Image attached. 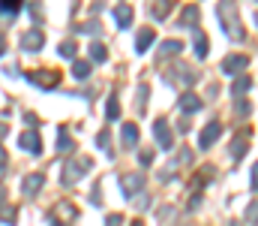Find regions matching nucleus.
<instances>
[{
	"mask_svg": "<svg viewBox=\"0 0 258 226\" xmlns=\"http://www.w3.org/2000/svg\"><path fill=\"white\" fill-rule=\"evenodd\" d=\"M120 223H123L120 214H108V220H105V226H120Z\"/></svg>",
	"mask_w": 258,
	"mask_h": 226,
	"instance_id": "nucleus-34",
	"label": "nucleus"
},
{
	"mask_svg": "<svg viewBox=\"0 0 258 226\" xmlns=\"http://www.w3.org/2000/svg\"><path fill=\"white\" fill-rule=\"evenodd\" d=\"M153 42H156V30H153V27H144V30H138V36H135V52L144 55Z\"/></svg>",
	"mask_w": 258,
	"mask_h": 226,
	"instance_id": "nucleus-10",
	"label": "nucleus"
},
{
	"mask_svg": "<svg viewBox=\"0 0 258 226\" xmlns=\"http://www.w3.org/2000/svg\"><path fill=\"white\" fill-rule=\"evenodd\" d=\"M198 18H201V12H198V6L195 3H189L183 12H180V21H177V27H198Z\"/></svg>",
	"mask_w": 258,
	"mask_h": 226,
	"instance_id": "nucleus-13",
	"label": "nucleus"
},
{
	"mask_svg": "<svg viewBox=\"0 0 258 226\" xmlns=\"http://www.w3.org/2000/svg\"><path fill=\"white\" fill-rule=\"evenodd\" d=\"M246 145H249V136H246V133H237V136H234V142H231V157H234V160H240V157H243V151H246Z\"/></svg>",
	"mask_w": 258,
	"mask_h": 226,
	"instance_id": "nucleus-19",
	"label": "nucleus"
},
{
	"mask_svg": "<svg viewBox=\"0 0 258 226\" xmlns=\"http://www.w3.org/2000/svg\"><path fill=\"white\" fill-rule=\"evenodd\" d=\"M234 226H237V223H234Z\"/></svg>",
	"mask_w": 258,
	"mask_h": 226,
	"instance_id": "nucleus-42",
	"label": "nucleus"
},
{
	"mask_svg": "<svg viewBox=\"0 0 258 226\" xmlns=\"http://www.w3.org/2000/svg\"><path fill=\"white\" fill-rule=\"evenodd\" d=\"M96 145H99V148L105 151L108 157H114V151H111V133H108V130H102V133L96 136Z\"/></svg>",
	"mask_w": 258,
	"mask_h": 226,
	"instance_id": "nucleus-26",
	"label": "nucleus"
},
{
	"mask_svg": "<svg viewBox=\"0 0 258 226\" xmlns=\"http://www.w3.org/2000/svg\"><path fill=\"white\" fill-rule=\"evenodd\" d=\"M153 136H156V142H159V148L171 151V145H174V139H171V130H168V121H162V118H156V121H153Z\"/></svg>",
	"mask_w": 258,
	"mask_h": 226,
	"instance_id": "nucleus-7",
	"label": "nucleus"
},
{
	"mask_svg": "<svg viewBox=\"0 0 258 226\" xmlns=\"http://www.w3.org/2000/svg\"><path fill=\"white\" fill-rule=\"evenodd\" d=\"M177 106H180V112H183V115H192V112H198V109H201V100H198V94L186 91V94L177 100Z\"/></svg>",
	"mask_w": 258,
	"mask_h": 226,
	"instance_id": "nucleus-14",
	"label": "nucleus"
},
{
	"mask_svg": "<svg viewBox=\"0 0 258 226\" xmlns=\"http://www.w3.org/2000/svg\"><path fill=\"white\" fill-rule=\"evenodd\" d=\"M0 166H6V148H0Z\"/></svg>",
	"mask_w": 258,
	"mask_h": 226,
	"instance_id": "nucleus-37",
	"label": "nucleus"
},
{
	"mask_svg": "<svg viewBox=\"0 0 258 226\" xmlns=\"http://www.w3.org/2000/svg\"><path fill=\"white\" fill-rule=\"evenodd\" d=\"M18 145L27 151V154H33V157H39V154H42V139H39V133H36V130L21 133V136H18Z\"/></svg>",
	"mask_w": 258,
	"mask_h": 226,
	"instance_id": "nucleus-6",
	"label": "nucleus"
},
{
	"mask_svg": "<svg viewBox=\"0 0 258 226\" xmlns=\"http://www.w3.org/2000/svg\"><path fill=\"white\" fill-rule=\"evenodd\" d=\"M75 30H78V33H96V30H99V24H96V21H84V24H78Z\"/></svg>",
	"mask_w": 258,
	"mask_h": 226,
	"instance_id": "nucleus-29",
	"label": "nucleus"
},
{
	"mask_svg": "<svg viewBox=\"0 0 258 226\" xmlns=\"http://www.w3.org/2000/svg\"><path fill=\"white\" fill-rule=\"evenodd\" d=\"M216 15H219V21H222V27H225L228 39L240 42V39L246 36V33L240 30V18H237V6H234V3H219V6H216Z\"/></svg>",
	"mask_w": 258,
	"mask_h": 226,
	"instance_id": "nucleus-1",
	"label": "nucleus"
},
{
	"mask_svg": "<svg viewBox=\"0 0 258 226\" xmlns=\"http://www.w3.org/2000/svg\"><path fill=\"white\" fill-rule=\"evenodd\" d=\"M3 52H6V36L0 33V58H3Z\"/></svg>",
	"mask_w": 258,
	"mask_h": 226,
	"instance_id": "nucleus-36",
	"label": "nucleus"
},
{
	"mask_svg": "<svg viewBox=\"0 0 258 226\" xmlns=\"http://www.w3.org/2000/svg\"><path fill=\"white\" fill-rule=\"evenodd\" d=\"M138 163H141V166H150V163H153V151H141V154H138Z\"/></svg>",
	"mask_w": 258,
	"mask_h": 226,
	"instance_id": "nucleus-32",
	"label": "nucleus"
},
{
	"mask_svg": "<svg viewBox=\"0 0 258 226\" xmlns=\"http://www.w3.org/2000/svg\"><path fill=\"white\" fill-rule=\"evenodd\" d=\"M249 91H252V75H237L234 84H231V94H234V97H243V94H249Z\"/></svg>",
	"mask_w": 258,
	"mask_h": 226,
	"instance_id": "nucleus-16",
	"label": "nucleus"
},
{
	"mask_svg": "<svg viewBox=\"0 0 258 226\" xmlns=\"http://www.w3.org/2000/svg\"><path fill=\"white\" fill-rule=\"evenodd\" d=\"M87 52H90V58H93L96 64H105V61H108V49H105L102 42H93V46H90Z\"/></svg>",
	"mask_w": 258,
	"mask_h": 226,
	"instance_id": "nucleus-21",
	"label": "nucleus"
},
{
	"mask_svg": "<svg viewBox=\"0 0 258 226\" xmlns=\"http://www.w3.org/2000/svg\"><path fill=\"white\" fill-rule=\"evenodd\" d=\"M42 184H45V175H42V172H33V175L24 178L21 190H24V196H36V193L42 190Z\"/></svg>",
	"mask_w": 258,
	"mask_h": 226,
	"instance_id": "nucleus-11",
	"label": "nucleus"
},
{
	"mask_svg": "<svg viewBox=\"0 0 258 226\" xmlns=\"http://www.w3.org/2000/svg\"><path fill=\"white\" fill-rule=\"evenodd\" d=\"M180 52H183V42H180V39H165V42L159 46L156 58H159V61H165V58H177Z\"/></svg>",
	"mask_w": 258,
	"mask_h": 226,
	"instance_id": "nucleus-12",
	"label": "nucleus"
},
{
	"mask_svg": "<svg viewBox=\"0 0 258 226\" xmlns=\"http://www.w3.org/2000/svg\"><path fill=\"white\" fill-rule=\"evenodd\" d=\"M6 130H9V127H6V124H0V139L6 136Z\"/></svg>",
	"mask_w": 258,
	"mask_h": 226,
	"instance_id": "nucleus-38",
	"label": "nucleus"
},
{
	"mask_svg": "<svg viewBox=\"0 0 258 226\" xmlns=\"http://www.w3.org/2000/svg\"><path fill=\"white\" fill-rule=\"evenodd\" d=\"M18 9H21L18 0H0V12H3V15H15Z\"/></svg>",
	"mask_w": 258,
	"mask_h": 226,
	"instance_id": "nucleus-28",
	"label": "nucleus"
},
{
	"mask_svg": "<svg viewBox=\"0 0 258 226\" xmlns=\"http://www.w3.org/2000/svg\"><path fill=\"white\" fill-rule=\"evenodd\" d=\"M249 187H252V193H255V187H258V166L249 169Z\"/></svg>",
	"mask_w": 258,
	"mask_h": 226,
	"instance_id": "nucleus-33",
	"label": "nucleus"
},
{
	"mask_svg": "<svg viewBox=\"0 0 258 226\" xmlns=\"http://www.w3.org/2000/svg\"><path fill=\"white\" fill-rule=\"evenodd\" d=\"M219 133H222V124H219V121H210V124L201 130V136H198V148H210V145L219 139Z\"/></svg>",
	"mask_w": 258,
	"mask_h": 226,
	"instance_id": "nucleus-8",
	"label": "nucleus"
},
{
	"mask_svg": "<svg viewBox=\"0 0 258 226\" xmlns=\"http://www.w3.org/2000/svg\"><path fill=\"white\" fill-rule=\"evenodd\" d=\"M144 100H147V84L138 87V112H144Z\"/></svg>",
	"mask_w": 258,
	"mask_h": 226,
	"instance_id": "nucleus-31",
	"label": "nucleus"
},
{
	"mask_svg": "<svg viewBox=\"0 0 258 226\" xmlns=\"http://www.w3.org/2000/svg\"><path fill=\"white\" fill-rule=\"evenodd\" d=\"M249 109H252L249 103H237V112H240V115H249Z\"/></svg>",
	"mask_w": 258,
	"mask_h": 226,
	"instance_id": "nucleus-35",
	"label": "nucleus"
},
{
	"mask_svg": "<svg viewBox=\"0 0 258 226\" xmlns=\"http://www.w3.org/2000/svg\"><path fill=\"white\" fill-rule=\"evenodd\" d=\"M255 214H258V205H255V199H252L249 208H246V223H255Z\"/></svg>",
	"mask_w": 258,
	"mask_h": 226,
	"instance_id": "nucleus-30",
	"label": "nucleus"
},
{
	"mask_svg": "<svg viewBox=\"0 0 258 226\" xmlns=\"http://www.w3.org/2000/svg\"><path fill=\"white\" fill-rule=\"evenodd\" d=\"M195 58H198V61L207 58V36H204V33H195Z\"/></svg>",
	"mask_w": 258,
	"mask_h": 226,
	"instance_id": "nucleus-25",
	"label": "nucleus"
},
{
	"mask_svg": "<svg viewBox=\"0 0 258 226\" xmlns=\"http://www.w3.org/2000/svg\"><path fill=\"white\" fill-rule=\"evenodd\" d=\"M132 18H135V9H132V6H123V3H120V6H114V21H117L120 27H129V24H132Z\"/></svg>",
	"mask_w": 258,
	"mask_h": 226,
	"instance_id": "nucleus-15",
	"label": "nucleus"
},
{
	"mask_svg": "<svg viewBox=\"0 0 258 226\" xmlns=\"http://www.w3.org/2000/svg\"><path fill=\"white\" fill-rule=\"evenodd\" d=\"M3 199H6V190H3V187H0V202H3Z\"/></svg>",
	"mask_w": 258,
	"mask_h": 226,
	"instance_id": "nucleus-39",
	"label": "nucleus"
},
{
	"mask_svg": "<svg viewBox=\"0 0 258 226\" xmlns=\"http://www.w3.org/2000/svg\"><path fill=\"white\" fill-rule=\"evenodd\" d=\"M72 148H75V142H72L69 130H66V127H57V151H60V154H69Z\"/></svg>",
	"mask_w": 258,
	"mask_h": 226,
	"instance_id": "nucleus-17",
	"label": "nucleus"
},
{
	"mask_svg": "<svg viewBox=\"0 0 258 226\" xmlns=\"http://www.w3.org/2000/svg\"><path fill=\"white\" fill-rule=\"evenodd\" d=\"M105 118H108V121H117V118H120V103H117V97H108V103H105Z\"/></svg>",
	"mask_w": 258,
	"mask_h": 226,
	"instance_id": "nucleus-24",
	"label": "nucleus"
},
{
	"mask_svg": "<svg viewBox=\"0 0 258 226\" xmlns=\"http://www.w3.org/2000/svg\"><path fill=\"white\" fill-rule=\"evenodd\" d=\"M132 226H144V223H141V220H135V223H132Z\"/></svg>",
	"mask_w": 258,
	"mask_h": 226,
	"instance_id": "nucleus-40",
	"label": "nucleus"
},
{
	"mask_svg": "<svg viewBox=\"0 0 258 226\" xmlns=\"http://www.w3.org/2000/svg\"><path fill=\"white\" fill-rule=\"evenodd\" d=\"M120 139H123V145H126V148H135V145H138V127H135V124H123Z\"/></svg>",
	"mask_w": 258,
	"mask_h": 226,
	"instance_id": "nucleus-20",
	"label": "nucleus"
},
{
	"mask_svg": "<svg viewBox=\"0 0 258 226\" xmlns=\"http://www.w3.org/2000/svg\"><path fill=\"white\" fill-rule=\"evenodd\" d=\"M3 172H6V166H0V175H3Z\"/></svg>",
	"mask_w": 258,
	"mask_h": 226,
	"instance_id": "nucleus-41",
	"label": "nucleus"
},
{
	"mask_svg": "<svg viewBox=\"0 0 258 226\" xmlns=\"http://www.w3.org/2000/svg\"><path fill=\"white\" fill-rule=\"evenodd\" d=\"M168 78H171V81L177 78L180 84H186V87H189V84L195 81V73L189 70V67H177V70H171V75H168Z\"/></svg>",
	"mask_w": 258,
	"mask_h": 226,
	"instance_id": "nucleus-18",
	"label": "nucleus"
},
{
	"mask_svg": "<svg viewBox=\"0 0 258 226\" xmlns=\"http://www.w3.org/2000/svg\"><path fill=\"white\" fill-rule=\"evenodd\" d=\"M72 75H75L78 81L90 78V64H87V61H72Z\"/></svg>",
	"mask_w": 258,
	"mask_h": 226,
	"instance_id": "nucleus-22",
	"label": "nucleus"
},
{
	"mask_svg": "<svg viewBox=\"0 0 258 226\" xmlns=\"http://www.w3.org/2000/svg\"><path fill=\"white\" fill-rule=\"evenodd\" d=\"M42 46H45V36H42V30H39V27L27 30V33H24V39H21V49H24V52H39Z\"/></svg>",
	"mask_w": 258,
	"mask_h": 226,
	"instance_id": "nucleus-9",
	"label": "nucleus"
},
{
	"mask_svg": "<svg viewBox=\"0 0 258 226\" xmlns=\"http://www.w3.org/2000/svg\"><path fill=\"white\" fill-rule=\"evenodd\" d=\"M171 6H174V3H168V0H159V3L153 6V18H165V15L171 12Z\"/></svg>",
	"mask_w": 258,
	"mask_h": 226,
	"instance_id": "nucleus-27",
	"label": "nucleus"
},
{
	"mask_svg": "<svg viewBox=\"0 0 258 226\" xmlns=\"http://www.w3.org/2000/svg\"><path fill=\"white\" fill-rule=\"evenodd\" d=\"M27 81L36 84L39 91H54V87L60 84V73H57V70H54V73H51V70H36V73H27Z\"/></svg>",
	"mask_w": 258,
	"mask_h": 226,
	"instance_id": "nucleus-3",
	"label": "nucleus"
},
{
	"mask_svg": "<svg viewBox=\"0 0 258 226\" xmlns=\"http://www.w3.org/2000/svg\"><path fill=\"white\" fill-rule=\"evenodd\" d=\"M57 52H60V58H66V61H78V46H75V42H69V39L60 42V49H57Z\"/></svg>",
	"mask_w": 258,
	"mask_h": 226,
	"instance_id": "nucleus-23",
	"label": "nucleus"
},
{
	"mask_svg": "<svg viewBox=\"0 0 258 226\" xmlns=\"http://www.w3.org/2000/svg\"><path fill=\"white\" fill-rule=\"evenodd\" d=\"M87 169H93V160H90V157H81V160H69V163L63 166V178H60V181H63L66 187H72L78 178H84V175H87Z\"/></svg>",
	"mask_w": 258,
	"mask_h": 226,
	"instance_id": "nucleus-2",
	"label": "nucleus"
},
{
	"mask_svg": "<svg viewBox=\"0 0 258 226\" xmlns=\"http://www.w3.org/2000/svg\"><path fill=\"white\" fill-rule=\"evenodd\" d=\"M144 184H147V175H144V172H129V175L120 178V190H123V196H126V199L138 196V190H141Z\"/></svg>",
	"mask_w": 258,
	"mask_h": 226,
	"instance_id": "nucleus-4",
	"label": "nucleus"
},
{
	"mask_svg": "<svg viewBox=\"0 0 258 226\" xmlns=\"http://www.w3.org/2000/svg\"><path fill=\"white\" fill-rule=\"evenodd\" d=\"M249 67V58L246 55H228L222 61V75H243Z\"/></svg>",
	"mask_w": 258,
	"mask_h": 226,
	"instance_id": "nucleus-5",
	"label": "nucleus"
}]
</instances>
